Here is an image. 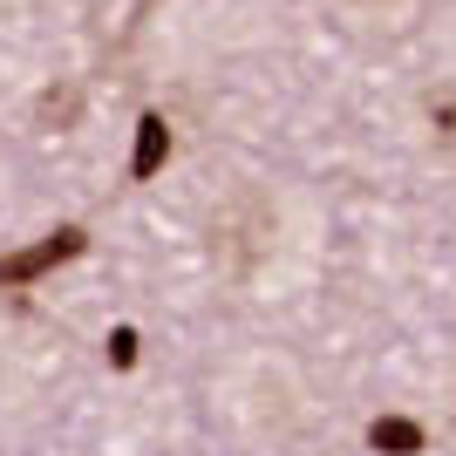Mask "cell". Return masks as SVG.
I'll use <instances>...</instances> for the list:
<instances>
[{
	"instance_id": "obj_1",
	"label": "cell",
	"mask_w": 456,
	"mask_h": 456,
	"mask_svg": "<svg viewBox=\"0 0 456 456\" xmlns=\"http://www.w3.org/2000/svg\"><path fill=\"white\" fill-rule=\"evenodd\" d=\"M76 252H82V232H55V239H41V246H28V252H7V259H0V286H28L48 266L76 259Z\"/></svg>"
},
{
	"instance_id": "obj_2",
	"label": "cell",
	"mask_w": 456,
	"mask_h": 456,
	"mask_svg": "<svg viewBox=\"0 0 456 456\" xmlns=\"http://www.w3.org/2000/svg\"><path fill=\"white\" fill-rule=\"evenodd\" d=\"M368 443H375L381 456H422V422H409V416H381L375 429H368Z\"/></svg>"
},
{
	"instance_id": "obj_4",
	"label": "cell",
	"mask_w": 456,
	"mask_h": 456,
	"mask_svg": "<svg viewBox=\"0 0 456 456\" xmlns=\"http://www.w3.org/2000/svg\"><path fill=\"white\" fill-rule=\"evenodd\" d=\"M76 110H82V89H76V82H61V89H48L35 102V123H41V130H69Z\"/></svg>"
},
{
	"instance_id": "obj_3",
	"label": "cell",
	"mask_w": 456,
	"mask_h": 456,
	"mask_svg": "<svg viewBox=\"0 0 456 456\" xmlns=\"http://www.w3.org/2000/svg\"><path fill=\"white\" fill-rule=\"evenodd\" d=\"M164 151H171V130H164V116H143V123H136V157H130V177H157Z\"/></svg>"
},
{
	"instance_id": "obj_5",
	"label": "cell",
	"mask_w": 456,
	"mask_h": 456,
	"mask_svg": "<svg viewBox=\"0 0 456 456\" xmlns=\"http://www.w3.org/2000/svg\"><path fill=\"white\" fill-rule=\"evenodd\" d=\"M110 362H116V368L136 362V334H130V327H116V334H110Z\"/></svg>"
}]
</instances>
